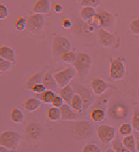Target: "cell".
Wrapping results in <instances>:
<instances>
[{
  "mask_svg": "<svg viewBox=\"0 0 139 152\" xmlns=\"http://www.w3.org/2000/svg\"><path fill=\"white\" fill-rule=\"evenodd\" d=\"M12 62L0 58V72L1 73L9 72L11 70V68H12Z\"/></svg>",
  "mask_w": 139,
  "mask_h": 152,
  "instance_id": "cell-39",
  "label": "cell"
},
{
  "mask_svg": "<svg viewBox=\"0 0 139 152\" xmlns=\"http://www.w3.org/2000/svg\"><path fill=\"white\" fill-rule=\"evenodd\" d=\"M96 134L98 140L102 144H111L115 140L116 129L111 125L101 124L96 127Z\"/></svg>",
  "mask_w": 139,
  "mask_h": 152,
  "instance_id": "cell-10",
  "label": "cell"
},
{
  "mask_svg": "<svg viewBox=\"0 0 139 152\" xmlns=\"http://www.w3.org/2000/svg\"><path fill=\"white\" fill-rule=\"evenodd\" d=\"M0 58L13 63L16 61V51L11 47L2 44L0 46Z\"/></svg>",
  "mask_w": 139,
  "mask_h": 152,
  "instance_id": "cell-22",
  "label": "cell"
},
{
  "mask_svg": "<svg viewBox=\"0 0 139 152\" xmlns=\"http://www.w3.org/2000/svg\"><path fill=\"white\" fill-rule=\"evenodd\" d=\"M97 12V10L91 6H81L80 8L79 16L84 22H88L90 18H91Z\"/></svg>",
  "mask_w": 139,
  "mask_h": 152,
  "instance_id": "cell-27",
  "label": "cell"
},
{
  "mask_svg": "<svg viewBox=\"0 0 139 152\" xmlns=\"http://www.w3.org/2000/svg\"><path fill=\"white\" fill-rule=\"evenodd\" d=\"M72 44L69 38L59 34H55L51 41V52L54 58H60L64 51L71 50Z\"/></svg>",
  "mask_w": 139,
  "mask_h": 152,
  "instance_id": "cell-7",
  "label": "cell"
},
{
  "mask_svg": "<svg viewBox=\"0 0 139 152\" xmlns=\"http://www.w3.org/2000/svg\"><path fill=\"white\" fill-rule=\"evenodd\" d=\"M90 87L93 94L100 96L107 92L111 86L101 77H94L90 81Z\"/></svg>",
  "mask_w": 139,
  "mask_h": 152,
  "instance_id": "cell-13",
  "label": "cell"
},
{
  "mask_svg": "<svg viewBox=\"0 0 139 152\" xmlns=\"http://www.w3.org/2000/svg\"><path fill=\"white\" fill-rule=\"evenodd\" d=\"M9 118L14 124H22L25 120V115L20 109L12 107L9 112Z\"/></svg>",
  "mask_w": 139,
  "mask_h": 152,
  "instance_id": "cell-23",
  "label": "cell"
},
{
  "mask_svg": "<svg viewBox=\"0 0 139 152\" xmlns=\"http://www.w3.org/2000/svg\"><path fill=\"white\" fill-rule=\"evenodd\" d=\"M42 132V125L37 121L32 120L26 125L25 135L29 140H36L40 137Z\"/></svg>",
  "mask_w": 139,
  "mask_h": 152,
  "instance_id": "cell-14",
  "label": "cell"
},
{
  "mask_svg": "<svg viewBox=\"0 0 139 152\" xmlns=\"http://www.w3.org/2000/svg\"><path fill=\"white\" fill-rule=\"evenodd\" d=\"M73 23V34L77 39V40L85 44L94 42V32L96 30L94 26L90 25L88 22H84L80 17H75Z\"/></svg>",
  "mask_w": 139,
  "mask_h": 152,
  "instance_id": "cell-3",
  "label": "cell"
},
{
  "mask_svg": "<svg viewBox=\"0 0 139 152\" xmlns=\"http://www.w3.org/2000/svg\"><path fill=\"white\" fill-rule=\"evenodd\" d=\"M61 26L65 30H71L73 28V26H74V23H73V20L71 19L64 17L61 20Z\"/></svg>",
  "mask_w": 139,
  "mask_h": 152,
  "instance_id": "cell-43",
  "label": "cell"
},
{
  "mask_svg": "<svg viewBox=\"0 0 139 152\" xmlns=\"http://www.w3.org/2000/svg\"><path fill=\"white\" fill-rule=\"evenodd\" d=\"M45 71H40L39 72L33 73L31 75L28 76L27 78L24 81V88L26 90H30V88L33 85L38 84V83H43V76Z\"/></svg>",
  "mask_w": 139,
  "mask_h": 152,
  "instance_id": "cell-18",
  "label": "cell"
},
{
  "mask_svg": "<svg viewBox=\"0 0 139 152\" xmlns=\"http://www.w3.org/2000/svg\"><path fill=\"white\" fill-rule=\"evenodd\" d=\"M56 96V92L46 89V91L42 92L41 94L36 95V98L39 99L43 103H46V104H52V102H53V100L55 98Z\"/></svg>",
  "mask_w": 139,
  "mask_h": 152,
  "instance_id": "cell-29",
  "label": "cell"
},
{
  "mask_svg": "<svg viewBox=\"0 0 139 152\" xmlns=\"http://www.w3.org/2000/svg\"><path fill=\"white\" fill-rule=\"evenodd\" d=\"M60 109L61 112L62 120L72 121V120H77L79 119L80 114L74 112L73 109L67 103H64Z\"/></svg>",
  "mask_w": 139,
  "mask_h": 152,
  "instance_id": "cell-19",
  "label": "cell"
},
{
  "mask_svg": "<svg viewBox=\"0 0 139 152\" xmlns=\"http://www.w3.org/2000/svg\"><path fill=\"white\" fill-rule=\"evenodd\" d=\"M70 106L73 109L74 112L78 114H82L84 112L83 110V102L82 101V99L77 93H74L73 99L70 102Z\"/></svg>",
  "mask_w": 139,
  "mask_h": 152,
  "instance_id": "cell-25",
  "label": "cell"
},
{
  "mask_svg": "<svg viewBox=\"0 0 139 152\" xmlns=\"http://www.w3.org/2000/svg\"><path fill=\"white\" fill-rule=\"evenodd\" d=\"M133 127L131 124L129 123H123L118 127V133L122 137L128 136V135H131L132 132H133Z\"/></svg>",
  "mask_w": 139,
  "mask_h": 152,
  "instance_id": "cell-33",
  "label": "cell"
},
{
  "mask_svg": "<svg viewBox=\"0 0 139 152\" xmlns=\"http://www.w3.org/2000/svg\"><path fill=\"white\" fill-rule=\"evenodd\" d=\"M77 1H79V2H80V0H77Z\"/></svg>",
  "mask_w": 139,
  "mask_h": 152,
  "instance_id": "cell-50",
  "label": "cell"
},
{
  "mask_svg": "<svg viewBox=\"0 0 139 152\" xmlns=\"http://www.w3.org/2000/svg\"><path fill=\"white\" fill-rule=\"evenodd\" d=\"M138 106L139 107V91L138 92Z\"/></svg>",
  "mask_w": 139,
  "mask_h": 152,
  "instance_id": "cell-49",
  "label": "cell"
},
{
  "mask_svg": "<svg viewBox=\"0 0 139 152\" xmlns=\"http://www.w3.org/2000/svg\"><path fill=\"white\" fill-rule=\"evenodd\" d=\"M53 75L59 88H60L70 85V83L74 79L77 73L74 67H67L61 70L55 72Z\"/></svg>",
  "mask_w": 139,
  "mask_h": 152,
  "instance_id": "cell-11",
  "label": "cell"
},
{
  "mask_svg": "<svg viewBox=\"0 0 139 152\" xmlns=\"http://www.w3.org/2000/svg\"><path fill=\"white\" fill-rule=\"evenodd\" d=\"M22 139V135L13 130H4L0 133V146L16 151Z\"/></svg>",
  "mask_w": 139,
  "mask_h": 152,
  "instance_id": "cell-9",
  "label": "cell"
},
{
  "mask_svg": "<svg viewBox=\"0 0 139 152\" xmlns=\"http://www.w3.org/2000/svg\"><path fill=\"white\" fill-rule=\"evenodd\" d=\"M73 67L80 79L83 80L88 75L92 68V58L89 54L84 51L76 52V58Z\"/></svg>",
  "mask_w": 139,
  "mask_h": 152,
  "instance_id": "cell-4",
  "label": "cell"
},
{
  "mask_svg": "<svg viewBox=\"0 0 139 152\" xmlns=\"http://www.w3.org/2000/svg\"><path fill=\"white\" fill-rule=\"evenodd\" d=\"M109 93L106 92L105 94L100 96L99 98H97V99L94 100L93 104L92 105L91 108H94V107H98V108H102L104 110V106L108 105V102H109Z\"/></svg>",
  "mask_w": 139,
  "mask_h": 152,
  "instance_id": "cell-31",
  "label": "cell"
},
{
  "mask_svg": "<svg viewBox=\"0 0 139 152\" xmlns=\"http://www.w3.org/2000/svg\"><path fill=\"white\" fill-rule=\"evenodd\" d=\"M135 141H136V151L139 152V133L136 132L135 134Z\"/></svg>",
  "mask_w": 139,
  "mask_h": 152,
  "instance_id": "cell-46",
  "label": "cell"
},
{
  "mask_svg": "<svg viewBox=\"0 0 139 152\" xmlns=\"http://www.w3.org/2000/svg\"><path fill=\"white\" fill-rule=\"evenodd\" d=\"M43 84L45 86L46 89L52 90L54 92L59 91L60 88L58 86L57 83L56 82L54 75L50 72H46L43 76Z\"/></svg>",
  "mask_w": 139,
  "mask_h": 152,
  "instance_id": "cell-20",
  "label": "cell"
},
{
  "mask_svg": "<svg viewBox=\"0 0 139 152\" xmlns=\"http://www.w3.org/2000/svg\"><path fill=\"white\" fill-rule=\"evenodd\" d=\"M58 93H59V96H61V98L64 99L65 103L70 104V102L73 99V96H74L75 92H74V89L72 85L70 84L68 86H65V87L60 88L58 91Z\"/></svg>",
  "mask_w": 139,
  "mask_h": 152,
  "instance_id": "cell-24",
  "label": "cell"
},
{
  "mask_svg": "<svg viewBox=\"0 0 139 152\" xmlns=\"http://www.w3.org/2000/svg\"><path fill=\"white\" fill-rule=\"evenodd\" d=\"M131 125L135 132L139 133V107L137 106L134 109L132 118H131Z\"/></svg>",
  "mask_w": 139,
  "mask_h": 152,
  "instance_id": "cell-35",
  "label": "cell"
},
{
  "mask_svg": "<svg viewBox=\"0 0 139 152\" xmlns=\"http://www.w3.org/2000/svg\"><path fill=\"white\" fill-rule=\"evenodd\" d=\"M51 10L50 0H34L31 6L33 13L38 14H48Z\"/></svg>",
  "mask_w": 139,
  "mask_h": 152,
  "instance_id": "cell-15",
  "label": "cell"
},
{
  "mask_svg": "<svg viewBox=\"0 0 139 152\" xmlns=\"http://www.w3.org/2000/svg\"><path fill=\"white\" fill-rule=\"evenodd\" d=\"M96 35L99 44L103 48L118 49L121 47V37L117 33L110 32L107 29L99 28Z\"/></svg>",
  "mask_w": 139,
  "mask_h": 152,
  "instance_id": "cell-6",
  "label": "cell"
},
{
  "mask_svg": "<svg viewBox=\"0 0 139 152\" xmlns=\"http://www.w3.org/2000/svg\"><path fill=\"white\" fill-rule=\"evenodd\" d=\"M89 120H77L68 121V130L74 140L83 141L93 135L94 127Z\"/></svg>",
  "mask_w": 139,
  "mask_h": 152,
  "instance_id": "cell-1",
  "label": "cell"
},
{
  "mask_svg": "<svg viewBox=\"0 0 139 152\" xmlns=\"http://www.w3.org/2000/svg\"><path fill=\"white\" fill-rule=\"evenodd\" d=\"M81 6H91L93 8H99L101 5V0H80Z\"/></svg>",
  "mask_w": 139,
  "mask_h": 152,
  "instance_id": "cell-38",
  "label": "cell"
},
{
  "mask_svg": "<svg viewBox=\"0 0 139 152\" xmlns=\"http://www.w3.org/2000/svg\"><path fill=\"white\" fill-rule=\"evenodd\" d=\"M64 99L61 98V96H59V95H56L55 96V98L54 99L53 102H52V106L54 107H56V108H60L64 104Z\"/></svg>",
  "mask_w": 139,
  "mask_h": 152,
  "instance_id": "cell-44",
  "label": "cell"
},
{
  "mask_svg": "<svg viewBox=\"0 0 139 152\" xmlns=\"http://www.w3.org/2000/svg\"><path fill=\"white\" fill-rule=\"evenodd\" d=\"M128 30L130 34L135 36H139V17L133 18L128 23Z\"/></svg>",
  "mask_w": 139,
  "mask_h": 152,
  "instance_id": "cell-34",
  "label": "cell"
},
{
  "mask_svg": "<svg viewBox=\"0 0 139 152\" xmlns=\"http://www.w3.org/2000/svg\"><path fill=\"white\" fill-rule=\"evenodd\" d=\"M14 151L9 150L8 148H5L3 146H0V152H13Z\"/></svg>",
  "mask_w": 139,
  "mask_h": 152,
  "instance_id": "cell-47",
  "label": "cell"
},
{
  "mask_svg": "<svg viewBox=\"0 0 139 152\" xmlns=\"http://www.w3.org/2000/svg\"><path fill=\"white\" fill-rule=\"evenodd\" d=\"M72 86L75 93H77L82 99L83 102V110L85 112L91 106L93 102H94V94L90 88H88L87 86L82 84L74 83L72 85Z\"/></svg>",
  "mask_w": 139,
  "mask_h": 152,
  "instance_id": "cell-12",
  "label": "cell"
},
{
  "mask_svg": "<svg viewBox=\"0 0 139 152\" xmlns=\"http://www.w3.org/2000/svg\"><path fill=\"white\" fill-rule=\"evenodd\" d=\"M107 116V113L102 108L94 107L90 108L89 112V117L92 122L101 123L105 120Z\"/></svg>",
  "mask_w": 139,
  "mask_h": 152,
  "instance_id": "cell-21",
  "label": "cell"
},
{
  "mask_svg": "<svg viewBox=\"0 0 139 152\" xmlns=\"http://www.w3.org/2000/svg\"><path fill=\"white\" fill-rule=\"evenodd\" d=\"M52 10H54L56 13H61L64 10V7L59 2H55L52 6Z\"/></svg>",
  "mask_w": 139,
  "mask_h": 152,
  "instance_id": "cell-45",
  "label": "cell"
},
{
  "mask_svg": "<svg viewBox=\"0 0 139 152\" xmlns=\"http://www.w3.org/2000/svg\"><path fill=\"white\" fill-rule=\"evenodd\" d=\"M46 90V88L45 87L43 83H38V84H35L30 88V91L31 92L36 93V95L38 94H41L42 92H43L44 91Z\"/></svg>",
  "mask_w": 139,
  "mask_h": 152,
  "instance_id": "cell-41",
  "label": "cell"
},
{
  "mask_svg": "<svg viewBox=\"0 0 139 152\" xmlns=\"http://www.w3.org/2000/svg\"><path fill=\"white\" fill-rule=\"evenodd\" d=\"M60 58L64 63H67V64H73L74 61H75L76 53L74 51H73L72 50H67V51H64V53H62L60 54Z\"/></svg>",
  "mask_w": 139,
  "mask_h": 152,
  "instance_id": "cell-32",
  "label": "cell"
},
{
  "mask_svg": "<svg viewBox=\"0 0 139 152\" xmlns=\"http://www.w3.org/2000/svg\"><path fill=\"white\" fill-rule=\"evenodd\" d=\"M97 12L101 15L102 18V22H103V23H102L101 28L108 30V29L111 28V27H113L114 26L116 19L115 15L111 13L108 10H104L103 8H100V7L98 8Z\"/></svg>",
  "mask_w": 139,
  "mask_h": 152,
  "instance_id": "cell-16",
  "label": "cell"
},
{
  "mask_svg": "<svg viewBox=\"0 0 139 152\" xmlns=\"http://www.w3.org/2000/svg\"><path fill=\"white\" fill-rule=\"evenodd\" d=\"M112 148L114 149L116 152H131L125 148L121 144V141L119 140H114L112 142Z\"/></svg>",
  "mask_w": 139,
  "mask_h": 152,
  "instance_id": "cell-40",
  "label": "cell"
},
{
  "mask_svg": "<svg viewBox=\"0 0 139 152\" xmlns=\"http://www.w3.org/2000/svg\"><path fill=\"white\" fill-rule=\"evenodd\" d=\"M45 116L50 121L56 122L61 120V112L60 108H56L54 106L47 107L45 110Z\"/></svg>",
  "mask_w": 139,
  "mask_h": 152,
  "instance_id": "cell-26",
  "label": "cell"
},
{
  "mask_svg": "<svg viewBox=\"0 0 139 152\" xmlns=\"http://www.w3.org/2000/svg\"><path fill=\"white\" fill-rule=\"evenodd\" d=\"M104 152H116V151H114V149L113 148H107V149H106Z\"/></svg>",
  "mask_w": 139,
  "mask_h": 152,
  "instance_id": "cell-48",
  "label": "cell"
},
{
  "mask_svg": "<svg viewBox=\"0 0 139 152\" xmlns=\"http://www.w3.org/2000/svg\"><path fill=\"white\" fill-rule=\"evenodd\" d=\"M14 28L16 29L19 32H22L26 30V25H27V21H26V17L23 16H17L12 22Z\"/></svg>",
  "mask_w": 139,
  "mask_h": 152,
  "instance_id": "cell-30",
  "label": "cell"
},
{
  "mask_svg": "<svg viewBox=\"0 0 139 152\" xmlns=\"http://www.w3.org/2000/svg\"><path fill=\"white\" fill-rule=\"evenodd\" d=\"M129 114L127 102L120 97H113L109 99L107 107V116L112 121L120 122L127 118Z\"/></svg>",
  "mask_w": 139,
  "mask_h": 152,
  "instance_id": "cell-2",
  "label": "cell"
},
{
  "mask_svg": "<svg viewBox=\"0 0 139 152\" xmlns=\"http://www.w3.org/2000/svg\"><path fill=\"white\" fill-rule=\"evenodd\" d=\"M121 141L122 145L126 149H127L131 152H137L136 151V141H135V135L131 134L128 136L122 137Z\"/></svg>",
  "mask_w": 139,
  "mask_h": 152,
  "instance_id": "cell-28",
  "label": "cell"
},
{
  "mask_svg": "<svg viewBox=\"0 0 139 152\" xmlns=\"http://www.w3.org/2000/svg\"><path fill=\"white\" fill-rule=\"evenodd\" d=\"M88 23L91 26H94L95 28H101L102 27V18L101 15L97 12V13L93 15L91 18H90V20L88 21Z\"/></svg>",
  "mask_w": 139,
  "mask_h": 152,
  "instance_id": "cell-36",
  "label": "cell"
},
{
  "mask_svg": "<svg viewBox=\"0 0 139 152\" xmlns=\"http://www.w3.org/2000/svg\"><path fill=\"white\" fill-rule=\"evenodd\" d=\"M126 74V66L123 58H113L110 61L108 75L114 81L122 80Z\"/></svg>",
  "mask_w": 139,
  "mask_h": 152,
  "instance_id": "cell-8",
  "label": "cell"
},
{
  "mask_svg": "<svg viewBox=\"0 0 139 152\" xmlns=\"http://www.w3.org/2000/svg\"><path fill=\"white\" fill-rule=\"evenodd\" d=\"M42 102L36 97H27L23 100L22 106L28 113H33L38 110L41 106Z\"/></svg>",
  "mask_w": 139,
  "mask_h": 152,
  "instance_id": "cell-17",
  "label": "cell"
},
{
  "mask_svg": "<svg viewBox=\"0 0 139 152\" xmlns=\"http://www.w3.org/2000/svg\"><path fill=\"white\" fill-rule=\"evenodd\" d=\"M81 152H101V149L94 143H87L82 148Z\"/></svg>",
  "mask_w": 139,
  "mask_h": 152,
  "instance_id": "cell-37",
  "label": "cell"
},
{
  "mask_svg": "<svg viewBox=\"0 0 139 152\" xmlns=\"http://www.w3.org/2000/svg\"><path fill=\"white\" fill-rule=\"evenodd\" d=\"M9 15V10L6 6L1 3L0 4V20H6Z\"/></svg>",
  "mask_w": 139,
  "mask_h": 152,
  "instance_id": "cell-42",
  "label": "cell"
},
{
  "mask_svg": "<svg viewBox=\"0 0 139 152\" xmlns=\"http://www.w3.org/2000/svg\"><path fill=\"white\" fill-rule=\"evenodd\" d=\"M27 25L26 30L30 34L36 37H44V29L46 24V15L31 13L26 16Z\"/></svg>",
  "mask_w": 139,
  "mask_h": 152,
  "instance_id": "cell-5",
  "label": "cell"
}]
</instances>
